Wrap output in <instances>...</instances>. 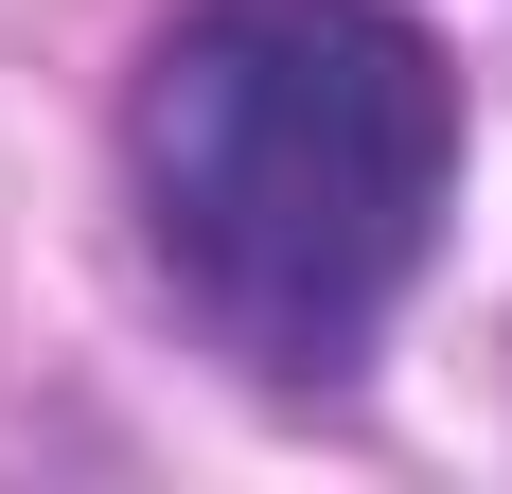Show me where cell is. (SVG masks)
<instances>
[{"mask_svg":"<svg viewBox=\"0 0 512 494\" xmlns=\"http://www.w3.org/2000/svg\"><path fill=\"white\" fill-rule=\"evenodd\" d=\"M124 159H142L159 283L265 389H354L442 247L460 71L389 0H177Z\"/></svg>","mask_w":512,"mask_h":494,"instance_id":"obj_1","label":"cell"}]
</instances>
